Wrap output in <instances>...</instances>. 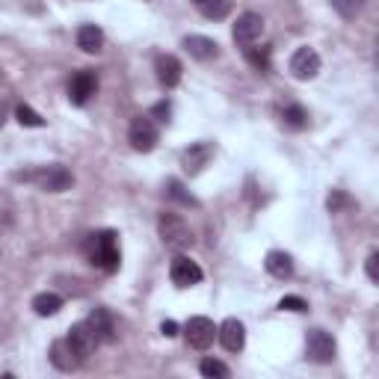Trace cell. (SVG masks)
<instances>
[{
	"mask_svg": "<svg viewBox=\"0 0 379 379\" xmlns=\"http://www.w3.org/2000/svg\"><path fill=\"white\" fill-rule=\"evenodd\" d=\"M217 338L229 352H240L246 347V326L237 317H229V320H222V326H217Z\"/></svg>",
	"mask_w": 379,
	"mask_h": 379,
	"instance_id": "obj_11",
	"label": "cell"
},
{
	"mask_svg": "<svg viewBox=\"0 0 379 379\" xmlns=\"http://www.w3.org/2000/svg\"><path fill=\"white\" fill-rule=\"evenodd\" d=\"M287 69H290V74H294L296 80H314L320 74V54L311 45H302V48L294 50Z\"/></svg>",
	"mask_w": 379,
	"mask_h": 379,
	"instance_id": "obj_5",
	"label": "cell"
},
{
	"mask_svg": "<svg viewBox=\"0 0 379 379\" xmlns=\"http://www.w3.org/2000/svg\"><path fill=\"white\" fill-rule=\"evenodd\" d=\"M261 33H264V18L258 15V12H243V15H237L234 30H231L237 45H243V48L255 45L261 39Z\"/></svg>",
	"mask_w": 379,
	"mask_h": 379,
	"instance_id": "obj_9",
	"label": "cell"
},
{
	"mask_svg": "<svg viewBox=\"0 0 379 379\" xmlns=\"http://www.w3.org/2000/svg\"><path fill=\"white\" fill-rule=\"evenodd\" d=\"M15 116H18V122L24 124V128H45V119H42L33 107H27V104H21V107L15 110Z\"/></svg>",
	"mask_w": 379,
	"mask_h": 379,
	"instance_id": "obj_28",
	"label": "cell"
},
{
	"mask_svg": "<svg viewBox=\"0 0 379 379\" xmlns=\"http://www.w3.org/2000/svg\"><path fill=\"white\" fill-rule=\"evenodd\" d=\"M12 178L39 187V190H45V193H66V190H71V184H74V175L66 166H59V163H50V166H36V169H24V172H15Z\"/></svg>",
	"mask_w": 379,
	"mask_h": 379,
	"instance_id": "obj_2",
	"label": "cell"
},
{
	"mask_svg": "<svg viewBox=\"0 0 379 379\" xmlns=\"http://www.w3.org/2000/svg\"><path fill=\"white\" fill-rule=\"evenodd\" d=\"M80 362H83V359L71 350V344H69L66 338H62V341H54V344H50V364H54L57 371H62V373L78 371V364H80Z\"/></svg>",
	"mask_w": 379,
	"mask_h": 379,
	"instance_id": "obj_16",
	"label": "cell"
},
{
	"mask_svg": "<svg viewBox=\"0 0 379 379\" xmlns=\"http://www.w3.org/2000/svg\"><path fill=\"white\" fill-rule=\"evenodd\" d=\"M62 308V296L59 294H39V296H33V311L39 314V317H54V314Z\"/></svg>",
	"mask_w": 379,
	"mask_h": 379,
	"instance_id": "obj_21",
	"label": "cell"
},
{
	"mask_svg": "<svg viewBox=\"0 0 379 379\" xmlns=\"http://www.w3.org/2000/svg\"><path fill=\"white\" fill-rule=\"evenodd\" d=\"M199 371H201V376H208V379H229L231 376V368H229V364H222L220 359H201Z\"/></svg>",
	"mask_w": 379,
	"mask_h": 379,
	"instance_id": "obj_25",
	"label": "cell"
},
{
	"mask_svg": "<svg viewBox=\"0 0 379 379\" xmlns=\"http://www.w3.org/2000/svg\"><path fill=\"white\" fill-rule=\"evenodd\" d=\"M3 119H6V104L0 101V124H3Z\"/></svg>",
	"mask_w": 379,
	"mask_h": 379,
	"instance_id": "obj_33",
	"label": "cell"
},
{
	"mask_svg": "<svg viewBox=\"0 0 379 379\" xmlns=\"http://www.w3.org/2000/svg\"><path fill=\"white\" fill-rule=\"evenodd\" d=\"M282 122H285V128H290V131H302V128L308 124V113H306V107L290 104V107H285V113H282Z\"/></svg>",
	"mask_w": 379,
	"mask_h": 379,
	"instance_id": "obj_24",
	"label": "cell"
},
{
	"mask_svg": "<svg viewBox=\"0 0 379 379\" xmlns=\"http://www.w3.org/2000/svg\"><path fill=\"white\" fill-rule=\"evenodd\" d=\"M160 140V131H157V124L151 116H136L131 122V128H128V143L134 151H143V155H148L151 148L157 145Z\"/></svg>",
	"mask_w": 379,
	"mask_h": 379,
	"instance_id": "obj_4",
	"label": "cell"
},
{
	"mask_svg": "<svg viewBox=\"0 0 379 379\" xmlns=\"http://www.w3.org/2000/svg\"><path fill=\"white\" fill-rule=\"evenodd\" d=\"M335 352H338V344H335V338L329 332L308 329V335H306V359L317 362V364H329L335 359Z\"/></svg>",
	"mask_w": 379,
	"mask_h": 379,
	"instance_id": "obj_6",
	"label": "cell"
},
{
	"mask_svg": "<svg viewBox=\"0 0 379 379\" xmlns=\"http://www.w3.org/2000/svg\"><path fill=\"white\" fill-rule=\"evenodd\" d=\"M166 196L175 199V201H181V205H187V208H199V199L190 193V190H187L178 178H169V181H166Z\"/></svg>",
	"mask_w": 379,
	"mask_h": 379,
	"instance_id": "obj_23",
	"label": "cell"
},
{
	"mask_svg": "<svg viewBox=\"0 0 379 379\" xmlns=\"http://www.w3.org/2000/svg\"><path fill=\"white\" fill-rule=\"evenodd\" d=\"M243 50H246V59H249L252 69H258V71H264V74L273 69V48H267V45H261V48L246 45Z\"/></svg>",
	"mask_w": 379,
	"mask_h": 379,
	"instance_id": "obj_20",
	"label": "cell"
},
{
	"mask_svg": "<svg viewBox=\"0 0 379 379\" xmlns=\"http://www.w3.org/2000/svg\"><path fill=\"white\" fill-rule=\"evenodd\" d=\"M184 338L193 350H208L213 338H217V326H213L210 317H190L184 323Z\"/></svg>",
	"mask_w": 379,
	"mask_h": 379,
	"instance_id": "obj_7",
	"label": "cell"
},
{
	"mask_svg": "<svg viewBox=\"0 0 379 379\" xmlns=\"http://www.w3.org/2000/svg\"><path fill=\"white\" fill-rule=\"evenodd\" d=\"M157 234L163 240V246L172 249V252H184L193 246V229L187 225V220L181 213H172V210H163L157 217Z\"/></svg>",
	"mask_w": 379,
	"mask_h": 379,
	"instance_id": "obj_3",
	"label": "cell"
},
{
	"mask_svg": "<svg viewBox=\"0 0 379 379\" xmlns=\"http://www.w3.org/2000/svg\"><path fill=\"white\" fill-rule=\"evenodd\" d=\"M69 344H71V350L78 352L80 359H90L92 352H95V347H98V338H95V332L90 329V323L86 320H80V323H74L71 329H69Z\"/></svg>",
	"mask_w": 379,
	"mask_h": 379,
	"instance_id": "obj_10",
	"label": "cell"
},
{
	"mask_svg": "<svg viewBox=\"0 0 379 379\" xmlns=\"http://www.w3.org/2000/svg\"><path fill=\"white\" fill-rule=\"evenodd\" d=\"M86 323H90V329L95 332L98 344H113V341H116V317L110 314V308H95L90 317H86Z\"/></svg>",
	"mask_w": 379,
	"mask_h": 379,
	"instance_id": "obj_13",
	"label": "cell"
},
{
	"mask_svg": "<svg viewBox=\"0 0 379 379\" xmlns=\"http://www.w3.org/2000/svg\"><path fill=\"white\" fill-rule=\"evenodd\" d=\"M326 208H329V213H341L347 208H356V201H352L344 190H332V196L326 199Z\"/></svg>",
	"mask_w": 379,
	"mask_h": 379,
	"instance_id": "obj_27",
	"label": "cell"
},
{
	"mask_svg": "<svg viewBox=\"0 0 379 379\" xmlns=\"http://www.w3.org/2000/svg\"><path fill=\"white\" fill-rule=\"evenodd\" d=\"M160 332L166 335V338H175V335H178V323H175V320H163L160 323Z\"/></svg>",
	"mask_w": 379,
	"mask_h": 379,
	"instance_id": "obj_32",
	"label": "cell"
},
{
	"mask_svg": "<svg viewBox=\"0 0 379 379\" xmlns=\"http://www.w3.org/2000/svg\"><path fill=\"white\" fill-rule=\"evenodd\" d=\"M210 157H213V145L210 143H193L190 148H184L181 166H184L187 175H199L210 163Z\"/></svg>",
	"mask_w": 379,
	"mask_h": 379,
	"instance_id": "obj_14",
	"label": "cell"
},
{
	"mask_svg": "<svg viewBox=\"0 0 379 379\" xmlns=\"http://www.w3.org/2000/svg\"><path fill=\"white\" fill-rule=\"evenodd\" d=\"M184 50L199 62L217 59L220 57V45L210 39V36H184Z\"/></svg>",
	"mask_w": 379,
	"mask_h": 379,
	"instance_id": "obj_17",
	"label": "cell"
},
{
	"mask_svg": "<svg viewBox=\"0 0 379 379\" xmlns=\"http://www.w3.org/2000/svg\"><path fill=\"white\" fill-rule=\"evenodd\" d=\"M364 270H368V279L371 282H379V255L376 252H371L368 261H364Z\"/></svg>",
	"mask_w": 379,
	"mask_h": 379,
	"instance_id": "obj_31",
	"label": "cell"
},
{
	"mask_svg": "<svg viewBox=\"0 0 379 379\" xmlns=\"http://www.w3.org/2000/svg\"><path fill=\"white\" fill-rule=\"evenodd\" d=\"M95 90H98L95 74L92 71H78L71 78V83H69V101H71V104H78V107H83L86 101L95 95Z\"/></svg>",
	"mask_w": 379,
	"mask_h": 379,
	"instance_id": "obj_15",
	"label": "cell"
},
{
	"mask_svg": "<svg viewBox=\"0 0 379 379\" xmlns=\"http://www.w3.org/2000/svg\"><path fill=\"white\" fill-rule=\"evenodd\" d=\"M199 12H201V15H205L208 21H222V18L231 12V0H201Z\"/></svg>",
	"mask_w": 379,
	"mask_h": 379,
	"instance_id": "obj_22",
	"label": "cell"
},
{
	"mask_svg": "<svg viewBox=\"0 0 379 379\" xmlns=\"http://www.w3.org/2000/svg\"><path fill=\"white\" fill-rule=\"evenodd\" d=\"M329 3H332V9H335L344 21H352V18H356L359 12L364 9V0H329Z\"/></svg>",
	"mask_w": 379,
	"mask_h": 379,
	"instance_id": "obj_26",
	"label": "cell"
},
{
	"mask_svg": "<svg viewBox=\"0 0 379 379\" xmlns=\"http://www.w3.org/2000/svg\"><path fill=\"white\" fill-rule=\"evenodd\" d=\"M279 308H282V311H296V314H302V311H308V302L302 299V296H285V299L279 302Z\"/></svg>",
	"mask_w": 379,
	"mask_h": 379,
	"instance_id": "obj_30",
	"label": "cell"
},
{
	"mask_svg": "<svg viewBox=\"0 0 379 379\" xmlns=\"http://www.w3.org/2000/svg\"><path fill=\"white\" fill-rule=\"evenodd\" d=\"M148 116L155 119V122H169V116H172V104H169L166 98H163V101H157V104L148 110Z\"/></svg>",
	"mask_w": 379,
	"mask_h": 379,
	"instance_id": "obj_29",
	"label": "cell"
},
{
	"mask_svg": "<svg viewBox=\"0 0 379 379\" xmlns=\"http://www.w3.org/2000/svg\"><path fill=\"white\" fill-rule=\"evenodd\" d=\"M155 74H157L160 86H166V90H175V86L181 83L184 66H181V59H178V57H172V54H160V57L155 59Z\"/></svg>",
	"mask_w": 379,
	"mask_h": 379,
	"instance_id": "obj_12",
	"label": "cell"
},
{
	"mask_svg": "<svg viewBox=\"0 0 379 379\" xmlns=\"http://www.w3.org/2000/svg\"><path fill=\"white\" fill-rule=\"evenodd\" d=\"M83 252L86 261L92 267L104 270V273H116L122 264V252H119V237L116 231H95L83 240Z\"/></svg>",
	"mask_w": 379,
	"mask_h": 379,
	"instance_id": "obj_1",
	"label": "cell"
},
{
	"mask_svg": "<svg viewBox=\"0 0 379 379\" xmlns=\"http://www.w3.org/2000/svg\"><path fill=\"white\" fill-rule=\"evenodd\" d=\"M78 48L83 54H98V50L104 48V30H101L98 24H83V27H78Z\"/></svg>",
	"mask_w": 379,
	"mask_h": 379,
	"instance_id": "obj_19",
	"label": "cell"
},
{
	"mask_svg": "<svg viewBox=\"0 0 379 379\" xmlns=\"http://www.w3.org/2000/svg\"><path fill=\"white\" fill-rule=\"evenodd\" d=\"M264 267H267V273L273 276V279L287 282L290 276H294V258L282 249H273V252H267V258H264Z\"/></svg>",
	"mask_w": 379,
	"mask_h": 379,
	"instance_id": "obj_18",
	"label": "cell"
},
{
	"mask_svg": "<svg viewBox=\"0 0 379 379\" xmlns=\"http://www.w3.org/2000/svg\"><path fill=\"white\" fill-rule=\"evenodd\" d=\"M169 279H172L175 287H193V285H199L201 279H205V273H201V267L193 258L178 255L169 264Z\"/></svg>",
	"mask_w": 379,
	"mask_h": 379,
	"instance_id": "obj_8",
	"label": "cell"
}]
</instances>
